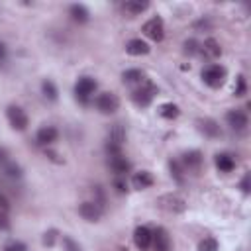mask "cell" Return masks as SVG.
I'll return each mask as SVG.
<instances>
[{"mask_svg":"<svg viewBox=\"0 0 251 251\" xmlns=\"http://www.w3.org/2000/svg\"><path fill=\"white\" fill-rule=\"evenodd\" d=\"M155 94H157V86H155L153 82H149V80H143V82H141V86L133 90L131 98H133V102H135L137 106L145 108V106H149V104H151V100L155 98Z\"/></svg>","mask_w":251,"mask_h":251,"instance_id":"obj_1","label":"cell"},{"mask_svg":"<svg viewBox=\"0 0 251 251\" xmlns=\"http://www.w3.org/2000/svg\"><path fill=\"white\" fill-rule=\"evenodd\" d=\"M202 78L204 82L210 86V88H218L224 84L226 80V69L220 67V65H208L204 71H202Z\"/></svg>","mask_w":251,"mask_h":251,"instance_id":"obj_2","label":"cell"},{"mask_svg":"<svg viewBox=\"0 0 251 251\" xmlns=\"http://www.w3.org/2000/svg\"><path fill=\"white\" fill-rule=\"evenodd\" d=\"M157 204H159L163 210L173 212V214H180V212L186 210V200H184L182 196H178V194H163V196L157 200Z\"/></svg>","mask_w":251,"mask_h":251,"instance_id":"obj_3","label":"cell"},{"mask_svg":"<svg viewBox=\"0 0 251 251\" xmlns=\"http://www.w3.org/2000/svg\"><path fill=\"white\" fill-rule=\"evenodd\" d=\"M94 90H96V80L90 78V76H80L76 80V84H75V94H76V98L82 104H86L90 100V96L94 94Z\"/></svg>","mask_w":251,"mask_h":251,"instance_id":"obj_4","label":"cell"},{"mask_svg":"<svg viewBox=\"0 0 251 251\" xmlns=\"http://www.w3.org/2000/svg\"><path fill=\"white\" fill-rule=\"evenodd\" d=\"M143 31H145V35H147L149 39L161 41V39L165 37V24H163V20H161L159 16H155V18H151V20H147V22L143 24Z\"/></svg>","mask_w":251,"mask_h":251,"instance_id":"obj_5","label":"cell"},{"mask_svg":"<svg viewBox=\"0 0 251 251\" xmlns=\"http://www.w3.org/2000/svg\"><path fill=\"white\" fill-rule=\"evenodd\" d=\"M120 106V100L114 92H102L96 96V108L102 112V114H114Z\"/></svg>","mask_w":251,"mask_h":251,"instance_id":"obj_6","label":"cell"},{"mask_svg":"<svg viewBox=\"0 0 251 251\" xmlns=\"http://www.w3.org/2000/svg\"><path fill=\"white\" fill-rule=\"evenodd\" d=\"M8 120H10V126L18 131H24L27 127V114L20 108V106H8Z\"/></svg>","mask_w":251,"mask_h":251,"instance_id":"obj_7","label":"cell"},{"mask_svg":"<svg viewBox=\"0 0 251 251\" xmlns=\"http://www.w3.org/2000/svg\"><path fill=\"white\" fill-rule=\"evenodd\" d=\"M78 214L86 220V222H98L102 216V206L96 204L94 200H86L78 206Z\"/></svg>","mask_w":251,"mask_h":251,"instance_id":"obj_8","label":"cell"},{"mask_svg":"<svg viewBox=\"0 0 251 251\" xmlns=\"http://www.w3.org/2000/svg\"><path fill=\"white\" fill-rule=\"evenodd\" d=\"M226 122H227V126H229L231 129H235V131L247 129V124H249L247 114L241 112V110H229V112L226 114Z\"/></svg>","mask_w":251,"mask_h":251,"instance_id":"obj_9","label":"cell"},{"mask_svg":"<svg viewBox=\"0 0 251 251\" xmlns=\"http://www.w3.org/2000/svg\"><path fill=\"white\" fill-rule=\"evenodd\" d=\"M180 167H182V171L198 173L202 167V153L200 151H186L180 159Z\"/></svg>","mask_w":251,"mask_h":251,"instance_id":"obj_10","label":"cell"},{"mask_svg":"<svg viewBox=\"0 0 251 251\" xmlns=\"http://www.w3.org/2000/svg\"><path fill=\"white\" fill-rule=\"evenodd\" d=\"M151 245L155 251H171V237L165 227H157L151 235Z\"/></svg>","mask_w":251,"mask_h":251,"instance_id":"obj_11","label":"cell"},{"mask_svg":"<svg viewBox=\"0 0 251 251\" xmlns=\"http://www.w3.org/2000/svg\"><path fill=\"white\" fill-rule=\"evenodd\" d=\"M151 235H153V231L149 227H145V226L135 227V231H133V243H135V247L141 249V251L149 249L151 247Z\"/></svg>","mask_w":251,"mask_h":251,"instance_id":"obj_12","label":"cell"},{"mask_svg":"<svg viewBox=\"0 0 251 251\" xmlns=\"http://www.w3.org/2000/svg\"><path fill=\"white\" fill-rule=\"evenodd\" d=\"M126 141V129L122 127V124H114L108 131V141L106 145H114V147H122Z\"/></svg>","mask_w":251,"mask_h":251,"instance_id":"obj_13","label":"cell"},{"mask_svg":"<svg viewBox=\"0 0 251 251\" xmlns=\"http://www.w3.org/2000/svg\"><path fill=\"white\" fill-rule=\"evenodd\" d=\"M57 135H59V131L53 127V126H45V127H41L39 131H37V143L39 145H53L55 141H57Z\"/></svg>","mask_w":251,"mask_h":251,"instance_id":"obj_14","label":"cell"},{"mask_svg":"<svg viewBox=\"0 0 251 251\" xmlns=\"http://www.w3.org/2000/svg\"><path fill=\"white\" fill-rule=\"evenodd\" d=\"M110 169H112L118 176H124L126 173H129L131 165H129V161H127L124 155H114V157H110Z\"/></svg>","mask_w":251,"mask_h":251,"instance_id":"obj_15","label":"cell"},{"mask_svg":"<svg viewBox=\"0 0 251 251\" xmlns=\"http://www.w3.org/2000/svg\"><path fill=\"white\" fill-rule=\"evenodd\" d=\"M126 51H127L129 55H147V53H149V45H147L143 39L135 37V39H129V41H127Z\"/></svg>","mask_w":251,"mask_h":251,"instance_id":"obj_16","label":"cell"},{"mask_svg":"<svg viewBox=\"0 0 251 251\" xmlns=\"http://www.w3.org/2000/svg\"><path fill=\"white\" fill-rule=\"evenodd\" d=\"M200 51H202V55L208 57V59H216V57L222 55V47H220V43H218L216 39H212V37L204 41V45L200 47Z\"/></svg>","mask_w":251,"mask_h":251,"instance_id":"obj_17","label":"cell"},{"mask_svg":"<svg viewBox=\"0 0 251 251\" xmlns=\"http://www.w3.org/2000/svg\"><path fill=\"white\" fill-rule=\"evenodd\" d=\"M198 127H200V131H202L204 135H208V137H218V135H222L220 126H218L214 120H210V118L200 120V122H198Z\"/></svg>","mask_w":251,"mask_h":251,"instance_id":"obj_18","label":"cell"},{"mask_svg":"<svg viewBox=\"0 0 251 251\" xmlns=\"http://www.w3.org/2000/svg\"><path fill=\"white\" fill-rule=\"evenodd\" d=\"M131 184H133V188H137V190L149 188V186L153 184V176H151V173H149V171L135 173V175H133V178H131Z\"/></svg>","mask_w":251,"mask_h":251,"instance_id":"obj_19","label":"cell"},{"mask_svg":"<svg viewBox=\"0 0 251 251\" xmlns=\"http://www.w3.org/2000/svg\"><path fill=\"white\" fill-rule=\"evenodd\" d=\"M216 167H218L222 173H231V171L235 169V161H233L231 155L220 153V155H216Z\"/></svg>","mask_w":251,"mask_h":251,"instance_id":"obj_20","label":"cell"},{"mask_svg":"<svg viewBox=\"0 0 251 251\" xmlns=\"http://www.w3.org/2000/svg\"><path fill=\"white\" fill-rule=\"evenodd\" d=\"M69 12H71L73 20H75V22H78V24H86V22H88V18H90V14H88L86 6H82V4H73V6L69 8Z\"/></svg>","mask_w":251,"mask_h":251,"instance_id":"obj_21","label":"cell"},{"mask_svg":"<svg viewBox=\"0 0 251 251\" xmlns=\"http://www.w3.org/2000/svg\"><path fill=\"white\" fill-rule=\"evenodd\" d=\"M149 8L147 2H141V0H129V2H124V12L131 14V16H137L141 12H145Z\"/></svg>","mask_w":251,"mask_h":251,"instance_id":"obj_22","label":"cell"},{"mask_svg":"<svg viewBox=\"0 0 251 251\" xmlns=\"http://www.w3.org/2000/svg\"><path fill=\"white\" fill-rule=\"evenodd\" d=\"M122 78L126 84H137V82H143V73L139 69H127L122 75Z\"/></svg>","mask_w":251,"mask_h":251,"instance_id":"obj_23","label":"cell"},{"mask_svg":"<svg viewBox=\"0 0 251 251\" xmlns=\"http://www.w3.org/2000/svg\"><path fill=\"white\" fill-rule=\"evenodd\" d=\"M159 114H161L165 120H175V118L180 114V110H178V106H176V104L167 102V104H163V106L159 108Z\"/></svg>","mask_w":251,"mask_h":251,"instance_id":"obj_24","label":"cell"},{"mask_svg":"<svg viewBox=\"0 0 251 251\" xmlns=\"http://www.w3.org/2000/svg\"><path fill=\"white\" fill-rule=\"evenodd\" d=\"M4 173H6V176H10V178H22V175H24L22 167H20L18 163H14V161H8V163L4 165Z\"/></svg>","mask_w":251,"mask_h":251,"instance_id":"obj_25","label":"cell"},{"mask_svg":"<svg viewBox=\"0 0 251 251\" xmlns=\"http://www.w3.org/2000/svg\"><path fill=\"white\" fill-rule=\"evenodd\" d=\"M41 90H43V96L47 98V100H57V86L51 82V80H43V84H41Z\"/></svg>","mask_w":251,"mask_h":251,"instance_id":"obj_26","label":"cell"},{"mask_svg":"<svg viewBox=\"0 0 251 251\" xmlns=\"http://www.w3.org/2000/svg\"><path fill=\"white\" fill-rule=\"evenodd\" d=\"M169 167H171V176H173L176 182H182L184 176H182V167H180V163H178V161H171Z\"/></svg>","mask_w":251,"mask_h":251,"instance_id":"obj_27","label":"cell"},{"mask_svg":"<svg viewBox=\"0 0 251 251\" xmlns=\"http://www.w3.org/2000/svg\"><path fill=\"white\" fill-rule=\"evenodd\" d=\"M198 251H218V241L214 237H204L198 245Z\"/></svg>","mask_w":251,"mask_h":251,"instance_id":"obj_28","label":"cell"},{"mask_svg":"<svg viewBox=\"0 0 251 251\" xmlns=\"http://www.w3.org/2000/svg\"><path fill=\"white\" fill-rule=\"evenodd\" d=\"M198 51H200V47H198V43L194 39H186L184 41V53L186 55H196Z\"/></svg>","mask_w":251,"mask_h":251,"instance_id":"obj_29","label":"cell"},{"mask_svg":"<svg viewBox=\"0 0 251 251\" xmlns=\"http://www.w3.org/2000/svg\"><path fill=\"white\" fill-rule=\"evenodd\" d=\"M4 251H27V247L22 241H10L4 245Z\"/></svg>","mask_w":251,"mask_h":251,"instance_id":"obj_30","label":"cell"},{"mask_svg":"<svg viewBox=\"0 0 251 251\" xmlns=\"http://www.w3.org/2000/svg\"><path fill=\"white\" fill-rule=\"evenodd\" d=\"M55 237H57V231H55V229H49V231H45V235H43V243L51 247V245L55 243Z\"/></svg>","mask_w":251,"mask_h":251,"instance_id":"obj_31","label":"cell"},{"mask_svg":"<svg viewBox=\"0 0 251 251\" xmlns=\"http://www.w3.org/2000/svg\"><path fill=\"white\" fill-rule=\"evenodd\" d=\"M0 229H2V231L10 229V218H8V212H2V210H0Z\"/></svg>","mask_w":251,"mask_h":251,"instance_id":"obj_32","label":"cell"},{"mask_svg":"<svg viewBox=\"0 0 251 251\" xmlns=\"http://www.w3.org/2000/svg\"><path fill=\"white\" fill-rule=\"evenodd\" d=\"M63 243H65V249H67V251H80L78 243H75L71 237H63Z\"/></svg>","mask_w":251,"mask_h":251,"instance_id":"obj_33","label":"cell"},{"mask_svg":"<svg viewBox=\"0 0 251 251\" xmlns=\"http://www.w3.org/2000/svg\"><path fill=\"white\" fill-rule=\"evenodd\" d=\"M245 94V78L237 76V88H235V96H243Z\"/></svg>","mask_w":251,"mask_h":251,"instance_id":"obj_34","label":"cell"},{"mask_svg":"<svg viewBox=\"0 0 251 251\" xmlns=\"http://www.w3.org/2000/svg\"><path fill=\"white\" fill-rule=\"evenodd\" d=\"M114 186H116V190H118L120 194H124V192L127 190V184H126V180H122V178H116V180H114Z\"/></svg>","mask_w":251,"mask_h":251,"instance_id":"obj_35","label":"cell"},{"mask_svg":"<svg viewBox=\"0 0 251 251\" xmlns=\"http://www.w3.org/2000/svg\"><path fill=\"white\" fill-rule=\"evenodd\" d=\"M6 59H8V49H6V45L0 41V65H4Z\"/></svg>","mask_w":251,"mask_h":251,"instance_id":"obj_36","label":"cell"},{"mask_svg":"<svg viewBox=\"0 0 251 251\" xmlns=\"http://www.w3.org/2000/svg\"><path fill=\"white\" fill-rule=\"evenodd\" d=\"M0 210H2V212H8V210H10V202H8V198H6L2 192H0Z\"/></svg>","mask_w":251,"mask_h":251,"instance_id":"obj_37","label":"cell"},{"mask_svg":"<svg viewBox=\"0 0 251 251\" xmlns=\"http://www.w3.org/2000/svg\"><path fill=\"white\" fill-rule=\"evenodd\" d=\"M239 186H241V190H243L245 194L249 192V173H247V175L241 178V184H239Z\"/></svg>","mask_w":251,"mask_h":251,"instance_id":"obj_38","label":"cell"},{"mask_svg":"<svg viewBox=\"0 0 251 251\" xmlns=\"http://www.w3.org/2000/svg\"><path fill=\"white\" fill-rule=\"evenodd\" d=\"M6 163H8V151L0 147V165H6Z\"/></svg>","mask_w":251,"mask_h":251,"instance_id":"obj_39","label":"cell"}]
</instances>
